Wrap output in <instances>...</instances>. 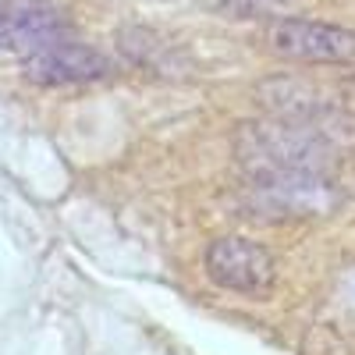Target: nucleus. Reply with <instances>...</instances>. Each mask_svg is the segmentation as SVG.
<instances>
[{
    "instance_id": "5",
    "label": "nucleus",
    "mask_w": 355,
    "mask_h": 355,
    "mask_svg": "<svg viewBox=\"0 0 355 355\" xmlns=\"http://www.w3.org/2000/svg\"><path fill=\"white\" fill-rule=\"evenodd\" d=\"M25 64V75L33 82H43V85H71V82H93V78H103L110 71L107 57L96 53L93 46L78 43L75 36L53 43L50 50L28 57Z\"/></svg>"
},
{
    "instance_id": "3",
    "label": "nucleus",
    "mask_w": 355,
    "mask_h": 355,
    "mask_svg": "<svg viewBox=\"0 0 355 355\" xmlns=\"http://www.w3.org/2000/svg\"><path fill=\"white\" fill-rule=\"evenodd\" d=\"M206 274H210V281L220 284L224 291L263 299V295L274 291L277 263H274L270 249H263L259 242L231 234V239H217L206 249Z\"/></svg>"
},
{
    "instance_id": "4",
    "label": "nucleus",
    "mask_w": 355,
    "mask_h": 355,
    "mask_svg": "<svg viewBox=\"0 0 355 355\" xmlns=\"http://www.w3.org/2000/svg\"><path fill=\"white\" fill-rule=\"evenodd\" d=\"M68 21L50 0H4L0 4V46L21 61L68 40Z\"/></svg>"
},
{
    "instance_id": "2",
    "label": "nucleus",
    "mask_w": 355,
    "mask_h": 355,
    "mask_svg": "<svg viewBox=\"0 0 355 355\" xmlns=\"http://www.w3.org/2000/svg\"><path fill=\"white\" fill-rule=\"evenodd\" d=\"M266 46L299 64H355V28L316 18H277L266 28Z\"/></svg>"
},
{
    "instance_id": "1",
    "label": "nucleus",
    "mask_w": 355,
    "mask_h": 355,
    "mask_svg": "<svg viewBox=\"0 0 355 355\" xmlns=\"http://www.w3.org/2000/svg\"><path fill=\"white\" fill-rule=\"evenodd\" d=\"M234 153L249 182H331L334 178L331 142L299 121L245 125L234 135Z\"/></svg>"
}]
</instances>
